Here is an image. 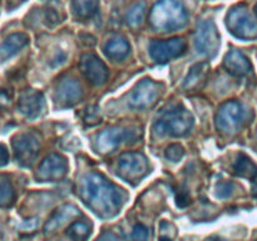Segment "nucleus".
<instances>
[{
    "label": "nucleus",
    "mask_w": 257,
    "mask_h": 241,
    "mask_svg": "<svg viewBox=\"0 0 257 241\" xmlns=\"http://www.w3.org/2000/svg\"><path fill=\"white\" fill-rule=\"evenodd\" d=\"M79 196L99 217H113L119 212L125 193L108 178L97 172L87 173L80 181Z\"/></svg>",
    "instance_id": "f257e3e1"
},
{
    "label": "nucleus",
    "mask_w": 257,
    "mask_h": 241,
    "mask_svg": "<svg viewBox=\"0 0 257 241\" xmlns=\"http://www.w3.org/2000/svg\"><path fill=\"white\" fill-rule=\"evenodd\" d=\"M187 23V12L180 0H158L150 14V24L157 32H172Z\"/></svg>",
    "instance_id": "f03ea898"
},
{
    "label": "nucleus",
    "mask_w": 257,
    "mask_h": 241,
    "mask_svg": "<svg viewBox=\"0 0 257 241\" xmlns=\"http://www.w3.org/2000/svg\"><path fill=\"white\" fill-rule=\"evenodd\" d=\"M193 115L182 105H172L161 114L155 123V132L160 136L183 137L193 127Z\"/></svg>",
    "instance_id": "7ed1b4c3"
},
{
    "label": "nucleus",
    "mask_w": 257,
    "mask_h": 241,
    "mask_svg": "<svg viewBox=\"0 0 257 241\" xmlns=\"http://www.w3.org/2000/svg\"><path fill=\"white\" fill-rule=\"evenodd\" d=\"M226 25L230 33L236 38L243 40H251L257 38V22L250 14L246 5H236L226 17Z\"/></svg>",
    "instance_id": "20e7f679"
},
{
    "label": "nucleus",
    "mask_w": 257,
    "mask_h": 241,
    "mask_svg": "<svg viewBox=\"0 0 257 241\" xmlns=\"http://www.w3.org/2000/svg\"><path fill=\"white\" fill-rule=\"evenodd\" d=\"M246 112L238 100H227L218 108L216 113V128L225 135L237 132L245 122Z\"/></svg>",
    "instance_id": "39448f33"
},
{
    "label": "nucleus",
    "mask_w": 257,
    "mask_h": 241,
    "mask_svg": "<svg viewBox=\"0 0 257 241\" xmlns=\"http://www.w3.org/2000/svg\"><path fill=\"white\" fill-rule=\"evenodd\" d=\"M118 175L130 183H137L150 172L148 161L140 152H125L118 160Z\"/></svg>",
    "instance_id": "423d86ee"
},
{
    "label": "nucleus",
    "mask_w": 257,
    "mask_h": 241,
    "mask_svg": "<svg viewBox=\"0 0 257 241\" xmlns=\"http://www.w3.org/2000/svg\"><path fill=\"white\" fill-rule=\"evenodd\" d=\"M221 44V37L212 20L200 23L195 34V47L198 53L207 57H215Z\"/></svg>",
    "instance_id": "0eeeda50"
},
{
    "label": "nucleus",
    "mask_w": 257,
    "mask_h": 241,
    "mask_svg": "<svg viewBox=\"0 0 257 241\" xmlns=\"http://www.w3.org/2000/svg\"><path fill=\"white\" fill-rule=\"evenodd\" d=\"M162 92L161 83L152 79H143L135 87L131 93L130 105L135 109H146L157 102Z\"/></svg>",
    "instance_id": "6e6552de"
},
{
    "label": "nucleus",
    "mask_w": 257,
    "mask_h": 241,
    "mask_svg": "<svg viewBox=\"0 0 257 241\" xmlns=\"http://www.w3.org/2000/svg\"><path fill=\"white\" fill-rule=\"evenodd\" d=\"M187 49V44L181 38L167 40H155L150 45V54L157 63H167L181 57Z\"/></svg>",
    "instance_id": "1a4fd4ad"
},
{
    "label": "nucleus",
    "mask_w": 257,
    "mask_h": 241,
    "mask_svg": "<svg viewBox=\"0 0 257 241\" xmlns=\"http://www.w3.org/2000/svg\"><path fill=\"white\" fill-rule=\"evenodd\" d=\"M13 150H14L15 158L20 165L30 166L39 153V140L34 135L23 133L13 140Z\"/></svg>",
    "instance_id": "9d476101"
},
{
    "label": "nucleus",
    "mask_w": 257,
    "mask_h": 241,
    "mask_svg": "<svg viewBox=\"0 0 257 241\" xmlns=\"http://www.w3.org/2000/svg\"><path fill=\"white\" fill-rule=\"evenodd\" d=\"M68 170V163L63 156L50 153L43 160L37 172V180L42 182H55L62 180Z\"/></svg>",
    "instance_id": "9b49d317"
},
{
    "label": "nucleus",
    "mask_w": 257,
    "mask_h": 241,
    "mask_svg": "<svg viewBox=\"0 0 257 241\" xmlns=\"http://www.w3.org/2000/svg\"><path fill=\"white\" fill-rule=\"evenodd\" d=\"M79 68L84 77L89 80L92 84L99 85L107 82L108 68L99 58L93 53H85L82 55L79 62Z\"/></svg>",
    "instance_id": "f8f14e48"
},
{
    "label": "nucleus",
    "mask_w": 257,
    "mask_h": 241,
    "mask_svg": "<svg viewBox=\"0 0 257 241\" xmlns=\"http://www.w3.org/2000/svg\"><path fill=\"white\" fill-rule=\"evenodd\" d=\"M138 130H131V128H120L114 127L105 130L98 136L97 148L103 153L110 152L120 143L136 138V133Z\"/></svg>",
    "instance_id": "ddd939ff"
},
{
    "label": "nucleus",
    "mask_w": 257,
    "mask_h": 241,
    "mask_svg": "<svg viewBox=\"0 0 257 241\" xmlns=\"http://www.w3.org/2000/svg\"><path fill=\"white\" fill-rule=\"evenodd\" d=\"M80 97H82V87L74 78L62 79L55 88V103L62 108L77 104Z\"/></svg>",
    "instance_id": "4468645a"
},
{
    "label": "nucleus",
    "mask_w": 257,
    "mask_h": 241,
    "mask_svg": "<svg viewBox=\"0 0 257 241\" xmlns=\"http://www.w3.org/2000/svg\"><path fill=\"white\" fill-rule=\"evenodd\" d=\"M44 95L35 89H27L20 94L18 100L19 112L28 118H35L42 113L44 108Z\"/></svg>",
    "instance_id": "2eb2a0df"
},
{
    "label": "nucleus",
    "mask_w": 257,
    "mask_h": 241,
    "mask_svg": "<svg viewBox=\"0 0 257 241\" xmlns=\"http://www.w3.org/2000/svg\"><path fill=\"white\" fill-rule=\"evenodd\" d=\"M223 68L235 77H243L251 72L252 65L243 53L238 52V50H231L225 55Z\"/></svg>",
    "instance_id": "dca6fc26"
},
{
    "label": "nucleus",
    "mask_w": 257,
    "mask_h": 241,
    "mask_svg": "<svg viewBox=\"0 0 257 241\" xmlns=\"http://www.w3.org/2000/svg\"><path fill=\"white\" fill-rule=\"evenodd\" d=\"M210 64L207 62H200L196 63L188 72L187 77L185 79V88L187 92H197V90L202 89L203 85L206 84L210 75Z\"/></svg>",
    "instance_id": "f3484780"
},
{
    "label": "nucleus",
    "mask_w": 257,
    "mask_h": 241,
    "mask_svg": "<svg viewBox=\"0 0 257 241\" xmlns=\"http://www.w3.org/2000/svg\"><path fill=\"white\" fill-rule=\"evenodd\" d=\"M79 210H78L75 206L73 205H65L63 207H60L59 210L55 211L50 218L48 220V222L45 223L44 226V232L49 233L53 232V231L57 230L58 227L63 225L64 222H67L69 218H74L75 216L79 215Z\"/></svg>",
    "instance_id": "a211bd4d"
},
{
    "label": "nucleus",
    "mask_w": 257,
    "mask_h": 241,
    "mask_svg": "<svg viewBox=\"0 0 257 241\" xmlns=\"http://www.w3.org/2000/svg\"><path fill=\"white\" fill-rule=\"evenodd\" d=\"M28 43H29V37L27 34H24V33H14V34L9 35L3 42L2 59L5 62L8 58H12L19 50H22Z\"/></svg>",
    "instance_id": "6ab92c4d"
},
{
    "label": "nucleus",
    "mask_w": 257,
    "mask_h": 241,
    "mask_svg": "<svg viewBox=\"0 0 257 241\" xmlns=\"http://www.w3.org/2000/svg\"><path fill=\"white\" fill-rule=\"evenodd\" d=\"M72 9L79 22H87L97 15L99 0H72Z\"/></svg>",
    "instance_id": "aec40b11"
},
{
    "label": "nucleus",
    "mask_w": 257,
    "mask_h": 241,
    "mask_svg": "<svg viewBox=\"0 0 257 241\" xmlns=\"http://www.w3.org/2000/svg\"><path fill=\"white\" fill-rule=\"evenodd\" d=\"M104 53L109 59L114 62H120L125 59L131 53V45L123 38H113L108 40L104 47Z\"/></svg>",
    "instance_id": "412c9836"
},
{
    "label": "nucleus",
    "mask_w": 257,
    "mask_h": 241,
    "mask_svg": "<svg viewBox=\"0 0 257 241\" xmlns=\"http://www.w3.org/2000/svg\"><path fill=\"white\" fill-rule=\"evenodd\" d=\"M233 173L240 177L256 180L257 178V165L245 153H240L233 165Z\"/></svg>",
    "instance_id": "4be33fe9"
},
{
    "label": "nucleus",
    "mask_w": 257,
    "mask_h": 241,
    "mask_svg": "<svg viewBox=\"0 0 257 241\" xmlns=\"http://www.w3.org/2000/svg\"><path fill=\"white\" fill-rule=\"evenodd\" d=\"M67 235L73 241H85L90 235V225L85 221H73L68 227Z\"/></svg>",
    "instance_id": "5701e85b"
},
{
    "label": "nucleus",
    "mask_w": 257,
    "mask_h": 241,
    "mask_svg": "<svg viewBox=\"0 0 257 241\" xmlns=\"http://www.w3.org/2000/svg\"><path fill=\"white\" fill-rule=\"evenodd\" d=\"M145 13H146V3H138L136 4L132 9L128 12L127 18V24L132 28H137L140 27L141 24L143 23V18H145Z\"/></svg>",
    "instance_id": "b1692460"
},
{
    "label": "nucleus",
    "mask_w": 257,
    "mask_h": 241,
    "mask_svg": "<svg viewBox=\"0 0 257 241\" xmlns=\"http://www.w3.org/2000/svg\"><path fill=\"white\" fill-rule=\"evenodd\" d=\"M0 197H2V205L3 207H8V206L13 205L15 200V192L14 188L12 187L10 182L5 178L2 180V186H0Z\"/></svg>",
    "instance_id": "393cba45"
},
{
    "label": "nucleus",
    "mask_w": 257,
    "mask_h": 241,
    "mask_svg": "<svg viewBox=\"0 0 257 241\" xmlns=\"http://www.w3.org/2000/svg\"><path fill=\"white\" fill-rule=\"evenodd\" d=\"M83 120L87 126H97L102 122V115H100L99 108L97 105H88L84 110V115H83Z\"/></svg>",
    "instance_id": "a878e982"
},
{
    "label": "nucleus",
    "mask_w": 257,
    "mask_h": 241,
    "mask_svg": "<svg viewBox=\"0 0 257 241\" xmlns=\"http://www.w3.org/2000/svg\"><path fill=\"white\" fill-rule=\"evenodd\" d=\"M183 156H185V148L177 143L168 146L167 150H166V157L172 162H178V161L182 160Z\"/></svg>",
    "instance_id": "bb28decb"
},
{
    "label": "nucleus",
    "mask_w": 257,
    "mask_h": 241,
    "mask_svg": "<svg viewBox=\"0 0 257 241\" xmlns=\"http://www.w3.org/2000/svg\"><path fill=\"white\" fill-rule=\"evenodd\" d=\"M176 236V228L172 223L162 221L160 225V241H173Z\"/></svg>",
    "instance_id": "cd10ccee"
},
{
    "label": "nucleus",
    "mask_w": 257,
    "mask_h": 241,
    "mask_svg": "<svg viewBox=\"0 0 257 241\" xmlns=\"http://www.w3.org/2000/svg\"><path fill=\"white\" fill-rule=\"evenodd\" d=\"M150 240V231L145 225H136L132 230V241H148Z\"/></svg>",
    "instance_id": "c85d7f7f"
},
{
    "label": "nucleus",
    "mask_w": 257,
    "mask_h": 241,
    "mask_svg": "<svg viewBox=\"0 0 257 241\" xmlns=\"http://www.w3.org/2000/svg\"><path fill=\"white\" fill-rule=\"evenodd\" d=\"M233 191V183L222 182L217 186V196L218 197H228Z\"/></svg>",
    "instance_id": "c756f323"
},
{
    "label": "nucleus",
    "mask_w": 257,
    "mask_h": 241,
    "mask_svg": "<svg viewBox=\"0 0 257 241\" xmlns=\"http://www.w3.org/2000/svg\"><path fill=\"white\" fill-rule=\"evenodd\" d=\"M176 201H177V205L180 207H186V206H188L192 202V200H191V197L188 196V193L186 191H180L176 195Z\"/></svg>",
    "instance_id": "7c9ffc66"
},
{
    "label": "nucleus",
    "mask_w": 257,
    "mask_h": 241,
    "mask_svg": "<svg viewBox=\"0 0 257 241\" xmlns=\"http://www.w3.org/2000/svg\"><path fill=\"white\" fill-rule=\"evenodd\" d=\"M97 241H119V238L115 233L110 232V231H105L97 238Z\"/></svg>",
    "instance_id": "2f4dec72"
},
{
    "label": "nucleus",
    "mask_w": 257,
    "mask_h": 241,
    "mask_svg": "<svg viewBox=\"0 0 257 241\" xmlns=\"http://www.w3.org/2000/svg\"><path fill=\"white\" fill-rule=\"evenodd\" d=\"M3 158H2V165H5L8 161V153H7V148H5V146H3Z\"/></svg>",
    "instance_id": "473e14b6"
},
{
    "label": "nucleus",
    "mask_w": 257,
    "mask_h": 241,
    "mask_svg": "<svg viewBox=\"0 0 257 241\" xmlns=\"http://www.w3.org/2000/svg\"><path fill=\"white\" fill-rule=\"evenodd\" d=\"M255 13H256V15H257V4L255 5Z\"/></svg>",
    "instance_id": "72a5a7b5"
},
{
    "label": "nucleus",
    "mask_w": 257,
    "mask_h": 241,
    "mask_svg": "<svg viewBox=\"0 0 257 241\" xmlns=\"http://www.w3.org/2000/svg\"><path fill=\"white\" fill-rule=\"evenodd\" d=\"M208 241H215V240H213V238H212V240H208ZM217 241H221V240H217Z\"/></svg>",
    "instance_id": "f704fd0d"
}]
</instances>
